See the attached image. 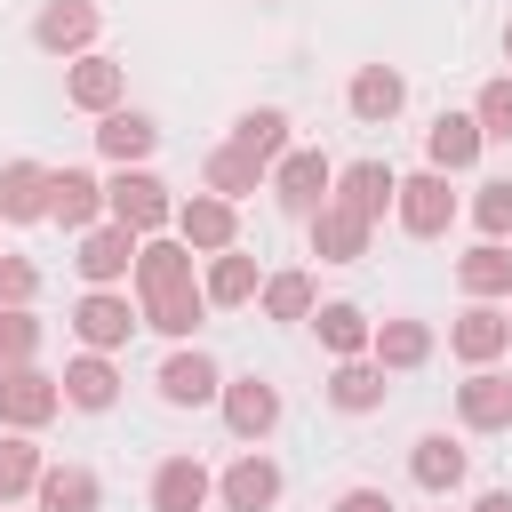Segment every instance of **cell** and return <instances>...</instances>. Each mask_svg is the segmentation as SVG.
Listing matches in <instances>:
<instances>
[{"instance_id":"obj_30","label":"cell","mask_w":512,"mask_h":512,"mask_svg":"<svg viewBox=\"0 0 512 512\" xmlns=\"http://www.w3.org/2000/svg\"><path fill=\"white\" fill-rule=\"evenodd\" d=\"M456 288H464V304H504L512 296V248L504 240H472L456 256Z\"/></svg>"},{"instance_id":"obj_8","label":"cell","mask_w":512,"mask_h":512,"mask_svg":"<svg viewBox=\"0 0 512 512\" xmlns=\"http://www.w3.org/2000/svg\"><path fill=\"white\" fill-rule=\"evenodd\" d=\"M96 32H104V8L96 0H40V16H32V48L40 56H64V64L96 56Z\"/></svg>"},{"instance_id":"obj_28","label":"cell","mask_w":512,"mask_h":512,"mask_svg":"<svg viewBox=\"0 0 512 512\" xmlns=\"http://www.w3.org/2000/svg\"><path fill=\"white\" fill-rule=\"evenodd\" d=\"M304 240H312V256H320V264H360V256H368V240H376V224L328 200V208L304 224Z\"/></svg>"},{"instance_id":"obj_32","label":"cell","mask_w":512,"mask_h":512,"mask_svg":"<svg viewBox=\"0 0 512 512\" xmlns=\"http://www.w3.org/2000/svg\"><path fill=\"white\" fill-rule=\"evenodd\" d=\"M256 312H264V320H280V328H296V320H312V312H320V280H312L304 264H280V272H264Z\"/></svg>"},{"instance_id":"obj_33","label":"cell","mask_w":512,"mask_h":512,"mask_svg":"<svg viewBox=\"0 0 512 512\" xmlns=\"http://www.w3.org/2000/svg\"><path fill=\"white\" fill-rule=\"evenodd\" d=\"M48 184H56V168H40V160H0V216H8V224H48Z\"/></svg>"},{"instance_id":"obj_21","label":"cell","mask_w":512,"mask_h":512,"mask_svg":"<svg viewBox=\"0 0 512 512\" xmlns=\"http://www.w3.org/2000/svg\"><path fill=\"white\" fill-rule=\"evenodd\" d=\"M288 128H296V120H288L280 104H248V112L232 120V136H224V144H232V152H248V160H256V168L272 176V168H280V160L296 152V136H288Z\"/></svg>"},{"instance_id":"obj_9","label":"cell","mask_w":512,"mask_h":512,"mask_svg":"<svg viewBox=\"0 0 512 512\" xmlns=\"http://www.w3.org/2000/svg\"><path fill=\"white\" fill-rule=\"evenodd\" d=\"M280 496H288V472H280L264 448H240V456L216 472V504H224V512H280Z\"/></svg>"},{"instance_id":"obj_14","label":"cell","mask_w":512,"mask_h":512,"mask_svg":"<svg viewBox=\"0 0 512 512\" xmlns=\"http://www.w3.org/2000/svg\"><path fill=\"white\" fill-rule=\"evenodd\" d=\"M176 240L208 264V256H224V248H240V208L216 200V192H192V200H176Z\"/></svg>"},{"instance_id":"obj_16","label":"cell","mask_w":512,"mask_h":512,"mask_svg":"<svg viewBox=\"0 0 512 512\" xmlns=\"http://www.w3.org/2000/svg\"><path fill=\"white\" fill-rule=\"evenodd\" d=\"M432 352H440V328H432V320H416V312H392V320H376V344H368V360H376L384 376H416Z\"/></svg>"},{"instance_id":"obj_25","label":"cell","mask_w":512,"mask_h":512,"mask_svg":"<svg viewBox=\"0 0 512 512\" xmlns=\"http://www.w3.org/2000/svg\"><path fill=\"white\" fill-rule=\"evenodd\" d=\"M256 288H264V264H256L248 248H224V256L200 264V296H208V312H240V304H256Z\"/></svg>"},{"instance_id":"obj_3","label":"cell","mask_w":512,"mask_h":512,"mask_svg":"<svg viewBox=\"0 0 512 512\" xmlns=\"http://www.w3.org/2000/svg\"><path fill=\"white\" fill-rule=\"evenodd\" d=\"M160 408H216L224 400V360L208 344H168V360L152 368Z\"/></svg>"},{"instance_id":"obj_1","label":"cell","mask_w":512,"mask_h":512,"mask_svg":"<svg viewBox=\"0 0 512 512\" xmlns=\"http://www.w3.org/2000/svg\"><path fill=\"white\" fill-rule=\"evenodd\" d=\"M104 216L128 224L136 240H160V232H176V192L152 168H112L104 176Z\"/></svg>"},{"instance_id":"obj_13","label":"cell","mask_w":512,"mask_h":512,"mask_svg":"<svg viewBox=\"0 0 512 512\" xmlns=\"http://www.w3.org/2000/svg\"><path fill=\"white\" fill-rule=\"evenodd\" d=\"M344 112H352L360 128H392V120L408 112V72H400V64H360V72L344 80Z\"/></svg>"},{"instance_id":"obj_44","label":"cell","mask_w":512,"mask_h":512,"mask_svg":"<svg viewBox=\"0 0 512 512\" xmlns=\"http://www.w3.org/2000/svg\"><path fill=\"white\" fill-rule=\"evenodd\" d=\"M256 8H288V0H256Z\"/></svg>"},{"instance_id":"obj_38","label":"cell","mask_w":512,"mask_h":512,"mask_svg":"<svg viewBox=\"0 0 512 512\" xmlns=\"http://www.w3.org/2000/svg\"><path fill=\"white\" fill-rule=\"evenodd\" d=\"M40 344H48V320L40 312H0V376L8 368H32Z\"/></svg>"},{"instance_id":"obj_6","label":"cell","mask_w":512,"mask_h":512,"mask_svg":"<svg viewBox=\"0 0 512 512\" xmlns=\"http://www.w3.org/2000/svg\"><path fill=\"white\" fill-rule=\"evenodd\" d=\"M56 416H64V376H48L40 360L0 376V432H32L40 440Z\"/></svg>"},{"instance_id":"obj_39","label":"cell","mask_w":512,"mask_h":512,"mask_svg":"<svg viewBox=\"0 0 512 512\" xmlns=\"http://www.w3.org/2000/svg\"><path fill=\"white\" fill-rule=\"evenodd\" d=\"M40 304V264L24 248H0V312H32Z\"/></svg>"},{"instance_id":"obj_17","label":"cell","mask_w":512,"mask_h":512,"mask_svg":"<svg viewBox=\"0 0 512 512\" xmlns=\"http://www.w3.org/2000/svg\"><path fill=\"white\" fill-rule=\"evenodd\" d=\"M464 472H472V448H464L456 432H416V440H408V480H416L424 496H456Z\"/></svg>"},{"instance_id":"obj_23","label":"cell","mask_w":512,"mask_h":512,"mask_svg":"<svg viewBox=\"0 0 512 512\" xmlns=\"http://www.w3.org/2000/svg\"><path fill=\"white\" fill-rule=\"evenodd\" d=\"M48 224H64L72 240L96 232V224H104V176H96V168H56V184H48Z\"/></svg>"},{"instance_id":"obj_5","label":"cell","mask_w":512,"mask_h":512,"mask_svg":"<svg viewBox=\"0 0 512 512\" xmlns=\"http://www.w3.org/2000/svg\"><path fill=\"white\" fill-rule=\"evenodd\" d=\"M216 416H224V432H232L240 448H264V440L280 432V416H288V408H280V384L248 368V376H224V400H216Z\"/></svg>"},{"instance_id":"obj_41","label":"cell","mask_w":512,"mask_h":512,"mask_svg":"<svg viewBox=\"0 0 512 512\" xmlns=\"http://www.w3.org/2000/svg\"><path fill=\"white\" fill-rule=\"evenodd\" d=\"M328 512H400V504H392L384 488H368V480H352V488H336V504H328Z\"/></svg>"},{"instance_id":"obj_4","label":"cell","mask_w":512,"mask_h":512,"mask_svg":"<svg viewBox=\"0 0 512 512\" xmlns=\"http://www.w3.org/2000/svg\"><path fill=\"white\" fill-rule=\"evenodd\" d=\"M464 216V200L448 192V176L440 168H408L400 176V200H392V224L408 232V240H448V224Z\"/></svg>"},{"instance_id":"obj_42","label":"cell","mask_w":512,"mask_h":512,"mask_svg":"<svg viewBox=\"0 0 512 512\" xmlns=\"http://www.w3.org/2000/svg\"><path fill=\"white\" fill-rule=\"evenodd\" d=\"M472 512H512V488H480V496H472Z\"/></svg>"},{"instance_id":"obj_24","label":"cell","mask_w":512,"mask_h":512,"mask_svg":"<svg viewBox=\"0 0 512 512\" xmlns=\"http://www.w3.org/2000/svg\"><path fill=\"white\" fill-rule=\"evenodd\" d=\"M128 280H136V304H144V296L192 288V280H200V256H192L176 232H160V240H144V248H136V272H128Z\"/></svg>"},{"instance_id":"obj_7","label":"cell","mask_w":512,"mask_h":512,"mask_svg":"<svg viewBox=\"0 0 512 512\" xmlns=\"http://www.w3.org/2000/svg\"><path fill=\"white\" fill-rule=\"evenodd\" d=\"M136 328H144V304H136L128 288H80V304H72L80 352H120Z\"/></svg>"},{"instance_id":"obj_10","label":"cell","mask_w":512,"mask_h":512,"mask_svg":"<svg viewBox=\"0 0 512 512\" xmlns=\"http://www.w3.org/2000/svg\"><path fill=\"white\" fill-rule=\"evenodd\" d=\"M136 248H144V240H136L128 224H112V216H104L96 232H80V240H72V272H80L88 288H128Z\"/></svg>"},{"instance_id":"obj_22","label":"cell","mask_w":512,"mask_h":512,"mask_svg":"<svg viewBox=\"0 0 512 512\" xmlns=\"http://www.w3.org/2000/svg\"><path fill=\"white\" fill-rule=\"evenodd\" d=\"M480 152H488V136H480L472 112H440V120L424 128V168H440V176H472Z\"/></svg>"},{"instance_id":"obj_43","label":"cell","mask_w":512,"mask_h":512,"mask_svg":"<svg viewBox=\"0 0 512 512\" xmlns=\"http://www.w3.org/2000/svg\"><path fill=\"white\" fill-rule=\"evenodd\" d=\"M496 48H504V64H512V16H504V40H496Z\"/></svg>"},{"instance_id":"obj_12","label":"cell","mask_w":512,"mask_h":512,"mask_svg":"<svg viewBox=\"0 0 512 512\" xmlns=\"http://www.w3.org/2000/svg\"><path fill=\"white\" fill-rule=\"evenodd\" d=\"M64 104L72 112H88V120H104V112H120L128 104V64L120 56H80V64H64Z\"/></svg>"},{"instance_id":"obj_15","label":"cell","mask_w":512,"mask_h":512,"mask_svg":"<svg viewBox=\"0 0 512 512\" xmlns=\"http://www.w3.org/2000/svg\"><path fill=\"white\" fill-rule=\"evenodd\" d=\"M448 352H456L464 368H496V360L512 352V312H504V304H464V312L448 320Z\"/></svg>"},{"instance_id":"obj_11","label":"cell","mask_w":512,"mask_h":512,"mask_svg":"<svg viewBox=\"0 0 512 512\" xmlns=\"http://www.w3.org/2000/svg\"><path fill=\"white\" fill-rule=\"evenodd\" d=\"M336 208H352V216H368V224H384L392 216V200H400V168L392 160H376V152H360V160H344L336 168V192H328Z\"/></svg>"},{"instance_id":"obj_2","label":"cell","mask_w":512,"mask_h":512,"mask_svg":"<svg viewBox=\"0 0 512 512\" xmlns=\"http://www.w3.org/2000/svg\"><path fill=\"white\" fill-rule=\"evenodd\" d=\"M264 192H272V208H280V216L312 224V216L328 208V192H336V160H328L320 144H296V152L272 168V184H264Z\"/></svg>"},{"instance_id":"obj_29","label":"cell","mask_w":512,"mask_h":512,"mask_svg":"<svg viewBox=\"0 0 512 512\" xmlns=\"http://www.w3.org/2000/svg\"><path fill=\"white\" fill-rule=\"evenodd\" d=\"M312 336H320V352H328V360H368V344H376V320H368L352 296H328V304L312 312Z\"/></svg>"},{"instance_id":"obj_34","label":"cell","mask_w":512,"mask_h":512,"mask_svg":"<svg viewBox=\"0 0 512 512\" xmlns=\"http://www.w3.org/2000/svg\"><path fill=\"white\" fill-rule=\"evenodd\" d=\"M264 184H272V176H264L248 152L208 144V160H200V192H216V200H232V208H240V200H248V192H264Z\"/></svg>"},{"instance_id":"obj_37","label":"cell","mask_w":512,"mask_h":512,"mask_svg":"<svg viewBox=\"0 0 512 512\" xmlns=\"http://www.w3.org/2000/svg\"><path fill=\"white\" fill-rule=\"evenodd\" d=\"M464 216L480 224V240H512V176H480L472 200H464Z\"/></svg>"},{"instance_id":"obj_36","label":"cell","mask_w":512,"mask_h":512,"mask_svg":"<svg viewBox=\"0 0 512 512\" xmlns=\"http://www.w3.org/2000/svg\"><path fill=\"white\" fill-rule=\"evenodd\" d=\"M40 472H48L40 440H32V432H0V512H8L16 496H32V488H40Z\"/></svg>"},{"instance_id":"obj_27","label":"cell","mask_w":512,"mask_h":512,"mask_svg":"<svg viewBox=\"0 0 512 512\" xmlns=\"http://www.w3.org/2000/svg\"><path fill=\"white\" fill-rule=\"evenodd\" d=\"M384 392H392V376H384L376 360H328L320 400H328L336 416H376V408H384Z\"/></svg>"},{"instance_id":"obj_20","label":"cell","mask_w":512,"mask_h":512,"mask_svg":"<svg viewBox=\"0 0 512 512\" xmlns=\"http://www.w3.org/2000/svg\"><path fill=\"white\" fill-rule=\"evenodd\" d=\"M144 496H152V512H208L216 504V472L200 456H160Z\"/></svg>"},{"instance_id":"obj_26","label":"cell","mask_w":512,"mask_h":512,"mask_svg":"<svg viewBox=\"0 0 512 512\" xmlns=\"http://www.w3.org/2000/svg\"><path fill=\"white\" fill-rule=\"evenodd\" d=\"M64 408H80V416L120 408V360L112 352H72L64 360Z\"/></svg>"},{"instance_id":"obj_35","label":"cell","mask_w":512,"mask_h":512,"mask_svg":"<svg viewBox=\"0 0 512 512\" xmlns=\"http://www.w3.org/2000/svg\"><path fill=\"white\" fill-rule=\"evenodd\" d=\"M200 320H208L200 280H192V288H168V296H144V328H152V336H168V344H192V336H200Z\"/></svg>"},{"instance_id":"obj_45","label":"cell","mask_w":512,"mask_h":512,"mask_svg":"<svg viewBox=\"0 0 512 512\" xmlns=\"http://www.w3.org/2000/svg\"><path fill=\"white\" fill-rule=\"evenodd\" d=\"M0 224H8V216H0Z\"/></svg>"},{"instance_id":"obj_18","label":"cell","mask_w":512,"mask_h":512,"mask_svg":"<svg viewBox=\"0 0 512 512\" xmlns=\"http://www.w3.org/2000/svg\"><path fill=\"white\" fill-rule=\"evenodd\" d=\"M456 432H512V376L504 368H464V384H456Z\"/></svg>"},{"instance_id":"obj_19","label":"cell","mask_w":512,"mask_h":512,"mask_svg":"<svg viewBox=\"0 0 512 512\" xmlns=\"http://www.w3.org/2000/svg\"><path fill=\"white\" fill-rule=\"evenodd\" d=\"M96 152H104V168H152V152H160V120L136 112V104H120V112L96 120Z\"/></svg>"},{"instance_id":"obj_40","label":"cell","mask_w":512,"mask_h":512,"mask_svg":"<svg viewBox=\"0 0 512 512\" xmlns=\"http://www.w3.org/2000/svg\"><path fill=\"white\" fill-rule=\"evenodd\" d=\"M472 120H480L488 144H512V72H496V80L472 96Z\"/></svg>"},{"instance_id":"obj_31","label":"cell","mask_w":512,"mask_h":512,"mask_svg":"<svg viewBox=\"0 0 512 512\" xmlns=\"http://www.w3.org/2000/svg\"><path fill=\"white\" fill-rule=\"evenodd\" d=\"M32 512H104V480H96V464H48L40 472V488H32Z\"/></svg>"}]
</instances>
